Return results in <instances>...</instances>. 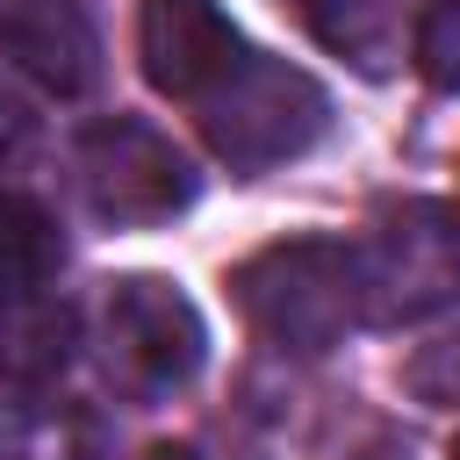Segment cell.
Masks as SVG:
<instances>
[{"mask_svg":"<svg viewBox=\"0 0 460 460\" xmlns=\"http://www.w3.org/2000/svg\"><path fill=\"white\" fill-rule=\"evenodd\" d=\"M323 115H331L323 86H316L309 72L280 65V58H259V50H244L216 93H201V129H208V144H216L230 165H244V172L309 151V144L323 137Z\"/></svg>","mask_w":460,"mask_h":460,"instance_id":"obj_1","label":"cell"},{"mask_svg":"<svg viewBox=\"0 0 460 460\" xmlns=\"http://www.w3.org/2000/svg\"><path fill=\"white\" fill-rule=\"evenodd\" d=\"M237 302L273 345L331 352L345 338V323L359 316L352 252L345 244H280V252H266L237 273Z\"/></svg>","mask_w":460,"mask_h":460,"instance_id":"obj_2","label":"cell"},{"mask_svg":"<svg viewBox=\"0 0 460 460\" xmlns=\"http://www.w3.org/2000/svg\"><path fill=\"white\" fill-rule=\"evenodd\" d=\"M101 331H108V374L129 388V395H172L201 374L208 359V331H201V309L158 280V273H129V280H108V309H101Z\"/></svg>","mask_w":460,"mask_h":460,"instance_id":"obj_3","label":"cell"},{"mask_svg":"<svg viewBox=\"0 0 460 460\" xmlns=\"http://www.w3.org/2000/svg\"><path fill=\"white\" fill-rule=\"evenodd\" d=\"M79 187L108 223H165L194 201V165L165 129L137 115H101L79 129Z\"/></svg>","mask_w":460,"mask_h":460,"instance_id":"obj_4","label":"cell"},{"mask_svg":"<svg viewBox=\"0 0 460 460\" xmlns=\"http://www.w3.org/2000/svg\"><path fill=\"white\" fill-rule=\"evenodd\" d=\"M352 280H359V316L395 323V316H424L438 302L460 295V230L446 208L417 201L402 216H388L367 244H352Z\"/></svg>","mask_w":460,"mask_h":460,"instance_id":"obj_5","label":"cell"},{"mask_svg":"<svg viewBox=\"0 0 460 460\" xmlns=\"http://www.w3.org/2000/svg\"><path fill=\"white\" fill-rule=\"evenodd\" d=\"M137 50H144V79L172 101H201L230 79V65L244 58L237 22L216 0H144L137 14Z\"/></svg>","mask_w":460,"mask_h":460,"instance_id":"obj_6","label":"cell"},{"mask_svg":"<svg viewBox=\"0 0 460 460\" xmlns=\"http://www.w3.org/2000/svg\"><path fill=\"white\" fill-rule=\"evenodd\" d=\"M0 58L50 93H86L101 72V36L79 0H0Z\"/></svg>","mask_w":460,"mask_h":460,"instance_id":"obj_7","label":"cell"},{"mask_svg":"<svg viewBox=\"0 0 460 460\" xmlns=\"http://www.w3.org/2000/svg\"><path fill=\"white\" fill-rule=\"evenodd\" d=\"M72 345H79L72 302H58L50 288H0V381L43 388L72 367Z\"/></svg>","mask_w":460,"mask_h":460,"instance_id":"obj_8","label":"cell"},{"mask_svg":"<svg viewBox=\"0 0 460 460\" xmlns=\"http://www.w3.org/2000/svg\"><path fill=\"white\" fill-rule=\"evenodd\" d=\"M65 266L58 223L29 194H0V288H43Z\"/></svg>","mask_w":460,"mask_h":460,"instance_id":"obj_9","label":"cell"},{"mask_svg":"<svg viewBox=\"0 0 460 460\" xmlns=\"http://www.w3.org/2000/svg\"><path fill=\"white\" fill-rule=\"evenodd\" d=\"M295 7H302V22H309L323 43L352 50L367 72L381 65V50H388V14H381V0H295Z\"/></svg>","mask_w":460,"mask_h":460,"instance_id":"obj_10","label":"cell"},{"mask_svg":"<svg viewBox=\"0 0 460 460\" xmlns=\"http://www.w3.org/2000/svg\"><path fill=\"white\" fill-rule=\"evenodd\" d=\"M22 144H29V115L0 93V158H7V151H22Z\"/></svg>","mask_w":460,"mask_h":460,"instance_id":"obj_11","label":"cell"},{"mask_svg":"<svg viewBox=\"0 0 460 460\" xmlns=\"http://www.w3.org/2000/svg\"><path fill=\"white\" fill-rule=\"evenodd\" d=\"M144 460H208V453H201V446H151Z\"/></svg>","mask_w":460,"mask_h":460,"instance_id":"obj_12","label":"cell"},{"mask_svg":"<svg viewBox=\"0 0 460 460\" xmlns=\"http://www.w3.org/2000/svg\"><path fill=\"white\" fill-rule=\"evenodd\" d=\"M453 460H460V438H453Z\"/></svg>","mask_w":460,"mask_h":460,"instance_id":"obj_13","label":"cell"}]
</instances>
